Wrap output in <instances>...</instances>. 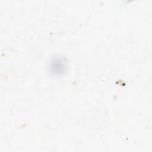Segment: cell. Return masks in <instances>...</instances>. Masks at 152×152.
Here are the masks:
<instances>
[{
    "label": "cell",
    "mask_w": 152,
    "mask_h": 152,
    "mask_svg": "<svg viewBox=\"0 0 152 152\" xmlns=\"http://www.w3.org/2000/svg\"><path fill=\"white\" fill-rule=\"evenodd\" d=\"M49 68L53 73L61 74L65 70L66 65L64 61L61 58H54L50 62Z\"/></svg>",
    "instance_id": "1"
}]
</instances>
